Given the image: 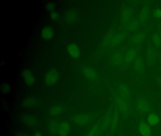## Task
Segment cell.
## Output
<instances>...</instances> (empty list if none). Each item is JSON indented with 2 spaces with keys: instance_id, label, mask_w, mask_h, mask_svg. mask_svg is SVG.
Returning a JSON list of instances; mask_svg holds the SVG:
<instances>
[{
  "instance_id": "8d00e7d4",
  "label": "cell",
  "mask_w": 161,
  "mask_h": 136,
  "mask_svg": "<svg viewBox=\"0 0 161 136\" xmlns=\"http://www.w3.org/2000/svg\"><path fill=\"white\" fill-rule=\"evenodd\" d=\"M158 82L160 87H161V78H159L158 79Z\"/></svg>"
},
{
  "instance_id": "7402d4cb",
  "label": "cell",
  "mask_w": 161,
  "mask_h": 136,
  "mask_svg": "<svg viewBox=\"0 0 161 136\" xmlns=\"http://www.w3.org/2000/svg\"><path fill=\"white\" fill-rule=\"evenodd\" d=\"M40 104V101L35 97H30L26 98L23 101V106L27 108L34 107L37 106Z\"/></svg>"
},
{
  "instance_id": "5bb4252c",
  "label": "cell",
  "mask_w": 161,
  "mask_h": 136,
  "mask_svg": "<svg viewBox=\"0 0 161 136\" xmlns=\"http://www.w3.org/2000/svg\"><path fill=\"white\" fill-rule=\"evenodd\" d=\"M157 52L156 49L153 46H149L147 49L146 59L149 65H153L156 61Z\"/></svg>"
},
{
  "instance_id": "4316f807",
  "label": "cell",
  "mask_w": 161,
  "mask_h": 136,
  "mask_svg": "<svg viewBox=\"0 0 161 136\" xmlns=\"http://www.w3.org/2000/svg\"><path fill=\"white\" fill-rule=\"evenodd\" d=\"M147 122L149 125L154 126L157 125L160 122V118L157 114L153 112H151L149 113L148 115Z\"/></svg>"
},
{
  "instance_id": "6da1fadb",
  "label": "cell",
  "mask_w": 161,
  "mask_h": 136,
  "mask_svg": "<svg viewBox=\"0 0 161 136\" xmlns=\"http://www.w3.org/2000/svg\"><path fill=\"white\" fill-rule=\"evenodd\" d=\"M116 102V108L117 109L121 116L127 117L130 114L131 112L130 101L118 96Z\"/></svg>"
},
{
  "instance_id": "d4e9b609",
  "label": "cell",
  "mask_w": 161,
  "mask_h": 136,
  "mask_svg": "<svg viewBox=\"0 0 161 136\" xmlns=\"http://www.w3.org/2000/svg\"><path fill=\"white\" fill-rule=\"evenodd\" d=\"M140 22L138 20H131L128 23L126 24V29L129 32H134L136 31L140 26Z\"/></svg>"
},
{
  "instance_id": "52a82bcc",
  "label": "cell",
  "mask_w": 161,
  "mask_h": 136,
  "mask_svg": "<svg viewBox=\"0 0 161 136\" xmlns=\"http://www.w3.org/2000/svg\"><path fill=\"white\" fill-rule=\"evenodd\" d=\"M118 96L130 101L131 93L129 87L126 84H120L118 88Z\"/></svg>"
},
{
  "instance_id": "d590c367",
  "label": "cell",
  "mask_w": 161,
  "mask_h": 136,
  "mask_svg": "<svg viewBox=\"0 0 161 136\" xmlns=\"http://www.w3.org/2000/svg\"><path fill=\"white\" fill-rule=\"evenodd\" d=\"M158 34H159V36H160V38H161V26H160L158 28Z\"/></svg>"
},
{
  "instance_id": "4dcf8cb0",
  "label": "cell",
  "mask_w": 161,
  "mask_h": 136,
  "mask_svg": "<svg viewBox=\"0 0 161 136\" xmlns=\"http://www.w3.org/2000/svg\"><path fill=\"white\" fill-rule=\"evenodd\" d=\"M99 127L98 125L94 126L89 130L86 136H96L98 132Z\"/></svg>"
},
{
  "instance_id": "9c48e42d",
  "label": "cell",
  "mask_w": 161,
  "mask_h": 136,
  "mask_svg": "<svg viewBox=\"0 0 161 136\" xmlns=\"http://www.w3.org/2000/svg\"><path fill=\"white\" fill-rule=\"evenodd\" d=\"M22 75L24 83L26 86L31 87L35 84L36 78L31 71L28 69H25L22 71Z\"/></svg>"
},
{
  "instance_id": "f1b7e54d",
  "label": "cell",
  "mask_w": 161,
  "mask_h": 136,
  "mask_svg": "<svg viewBox=\"0 0 161 136\" xmlns=\"http://www.w3.org/2000/svg\"><path fill=\"white\" fill-rule=\"evenodd\" d=\"M111 119H112V116H108L105 117L102 124V129L103 130H106L108 127L111 125Z\"/></svg>"
},
{
  "instance_id": "484cf974",
  "label": "cell",
  "mask_w": 161,
  "mask_h": 136,
  "mask_svg": "<svg viewBox=\"0 0 161 136\" xmlns=\"http://www.w3.org/2000/svg\"><path fill=\"white\" fill-rule=\"evenodd\" d=\"M149 14V8L147 6H145L141 9V12L139 14V18H138V20L141 23L145 22L148 19Z\"/></svg>"
},
{
  "instance_id": "603a6c76",
  "label": "cell",
  "mask_w": 161,
  "mask_h": 136,
  "mask_svg": "<svg viewBox=\"0 0 161 136\" xmlns=\"http://www.w3.org/2000/svg\"><path fill=\"white\" fill-rule=\"evenodd\" d=\"M53 36H54V31L50 26H45L42 29L41 32V37L43 39L49 40L53 38Z\"/></svg>"
},
{
  "instance_id": "e575fe53",
  "label": "cell",
  "mask_w": 161,
  "mask_h": 136,
  "mask_svg": "<svg viewBox=\"0 0 161 136\" xmlns=\"http://www.w3.org/2000/svg\"><path fill=\"white\" fill-rule=\"evenodd\" d=\"M32 136H43L42 133L40 131H36L34 133Z\"/></svg>"
},
{
  "instance_id": "cb8c5ba5",
  "label": "cell",
  "mask_w": 161,
  "mask_h": 136,
  "mask_svg": "<svg viewBox=\"0 0 161 136\" xmlns=\"http://www.w3.org/2000/svg\"><path fill=\"white\" fill-rule=\"evenodd\" d=\"M83 73L86 78L90 80H95L97 77V71L90 67L85 68L83 71Z\"/></svg>"
},
{
  "instance_id": "277c9868",
  "label": "cell",
  "mask_w": 161,
  "mask_h": 136,
  "mask_svg": "<svg viewBox=\"0 0 161 136\" xmlns=\"http://www.w3.org/2000/svg\"><path fill=\"white\" fill-rule=\"evenodd\" d=\"M127 49L122 48L115 53L111 58V61L114 65L119 66L125 61V56Z\"/></svg>"
},
{
  "instance_id": "d6986e66",
  "label": "cell",
  "mask_w": 161,
  "mask_h": 136,
  "mask_svg": "<svg viewBox=\"0 0 161 136\" xmlns=\"http://www.w3.org/2000/svg\"><path fill=\"white\" fill-rule=\"evenodd\" d=\"M132 10L130 8H125L121 13V20L123 24H127L132 20Z\"/></svg>"
},
{
  "instance_id": "8992f818",
  "label": "cell",
  "mask_w": 161,
  "mask_h": 136,
  "mask_svg": "<svg viewBox=\"0 0 161 136\" xmlns=\"http://www.w3.org/2000/svg\"><path fill=\"white\" fill-rule=\"evenodd\" d=\"M72 129V127L68 121H62L58 125L57 135L58 136H68Z\"/></svg>"
},
{
  "instance_id": "2e32d148",
  "label": "cell",
  "mask_w": 161,
  "mask_h": 136,
  "mask_svg": "<svg viewBox=\"0 0 161 136\" xmlns=\"http://www.w3.org/2000/svg\"><path fill=\"white\" fill-rule=\"evenodd\" d=\"M64 110V106L59 104L51 107L49 110L48 114L51 117H56L62 114Z\"/></svg>"
},
{
  "instance_id": "d6a6232c",
  "label": "cell",
  "mask_w": 161,
  "mask_h": 136,
  "mask_svg": "<svg viewBox=\"0 0 161 136\" xmlns=\"http://www.w3.org/2000/svg\"><path fill=\"white\" fill-rule=\"evenodd\" d=\"M51 19L53 21H56L58 20L59 19V14L58 12H56V11H53L52 12H51L50 15Z\"/></svg>"
},
{
  "instance_id": "7c38bea8",
  "label": "cell",
  "mask_w": 161,
  "mask_h": 136,
  "mask_svg": "<svg viewBox=\"0 0 161 136\" xmlns=\"http://www.w3.org/2000/svg\"><path fill=\"white\" fill-rule=\"evenodd\" d=\"M137 50L135 47H130L127 49L125 56V62L126 64H130L134 62L137 57Z\"/></svg>"
},
{
  "instance_id": "f546056e",
  "label": "cell",
  "mask_w": 161,
  "mask_h": 136,
  "mask_svg": "<svg viewBox=\"0 0 161 136\" xmlns=\"http://www.w3.org/2000/svg\"><path fill=\"white\" fill-rule=\"evenodd\" d=\"M1 90L3 94H7L10 92L11 90V87L7 83H3L2 85Z\"/></svg>"
},
{
  "instance_id": "3957f363",
  "label": "cell",
  "mask_w": 161,
  "mask_h": 136,
  "mask_svg": "<svg viewBox=\"0 0 161 136\" xmlns=\"http://www.w3.org/2000/svg\"><path fill=\"white\" fill-rule=\"evenodd\" d=\"M136 109L140 115H144L150 113L151 106L149 102L145 98H137L136 102Z\"/></svg>"
},
{
  "instance_id": "836d02e7",
  "label": "cell",
  "mask_w": 161,
  "mask_h": 136,
  "mask_svg": "<svg viewBox=\"0 0 161 136\" xmlns=\"http://www.w3.org/2000/svg\"><path fill=\"white\" fill-rule=\"evenodd\" d=\"M47 8L49 11H53L54 8H55V5L53 3H48L47 5Z\"/></svg>"
},
{
  "instance_id": "30bf717a",
  "label": "cell",
  "mask_w": 161,
  "mask_h": 136,
  "mask_svg": "<svg viewBox=\"0 0 161 136\" xmlns=\"http://www.w3.org/2000/svg\"><path fill=\"white\" fill-rule=\"evenodd\" d=\"M90 121V117L86 113L77 114L73 118V122L78 125L83 126L87 124Z\"/></svg>"
},
{
  "instance_id": "ac0fdd59",
  "label": "cell",
  "mask_w": 161,
  "mask_h": 136,
  "mask_svg": "<svg viewBox=\"0 0 161 136\" xmlns=\"http://www.w3.org/2000/svg\"><path fill=\"white\" fill-rule=\"evenodd\" d=\"M145 34L143 32L136 33L130 38V42L135 45H139L144 42Z\"/></svg>"
},
{
  "instance_id": "9a60e30c",
  "label": "cell",
  "mask_w": 161,
  "mask_h": 136,
  "mask_svg": "<svg viewBox=\"0 0 161 136\" xmlns=\"http://www.w3.org/2000/svg\"><path fill=\"white\" fill-rule=\"evenodd\" d=\"M138 130L142 136H152L151 129L149 125L143 120L139 122Z\"/></svg>"
},
{
  "instance_id": "74e56055",
  "label": "cell",
  "mask_w": 161,
  "mask_h": 136,
  "mask_svg": "<svg viewBox=\"0 0 161 136\" xmlns=\"http://www.w3.org/2000/svg\"><path fill=\"white\" fill-rule=\"evenodd\" d=\"M19 136H27V135H24V134H21V135H19Z\"/></svg>"
},
{
  "instance_id": "ffe728a7",
  "label": "cell",
  "mask_w": 161,
  "mask_h": 136,
  "mask_svg": "<svg viewBox=\"0 0 161 136\" xmlns=\"http://www.w3.org/2000/svg\"><path fill=\"white\" fill-rule=\"evenodd\" d=\"M133 68L135 71L137 73L142 74L145 70L144 61L140 56L137 57L134 61Z\"/></svg>"
},
{
  "instance_id": "1f68e13d",
  "label": "cell",
  "mask_w": 161,
  "mask_h": 136,
  "mask_svg": "<svg viewBox=\"0 0 161 136\" xmlns=\"http://www.w3.org/2000/svg\"><path fill=\"white\" fill-rule=\"evenodd\" d=\"M153 17L156 19L161 18V9L156 8L154 9L153 12Z\"/></svg>"
},
{
  "instance_id": "e0dca14e",
  "label": "cell",
  "mask_w": 161,
  "mask_h": 136,
  "mask_svg": "<svg viewBox=\"0 0 161 136\" xmlns=\"http://www.w3.org/2000/svg\"><path fill=\"white\" fill-rule=\"evenodd\" d=\"M59 121L56 119H53L51 120L48 123L47 130L48 133L52 136L57 135L58 125L59 124Z\"/></svg>"
},
{
  "instance_id": "7a4b0ae2",
  "label": "cell",
  "mask_w": 161,
  "mask_h": 136,
  "mask_svg": "<svg viewBox=\"0 0 161 136\" xmlns=\"http://www.w3.org/2000/svg\"><path fill=\"white\" fill-rule=\"evenodd\" d=\"M61 77L60 72L56 69H51L46 73L44 78L45 84L48 87H52L59 82Z\"/></svg>"
},
{
  "instance_id": "83f0119b",
  "label": "cell",
  "mask_w": 161,
  "mask_h": 136,
  "mask_svg": "<svg viewBox=\"0 0 161 136\" xmlns=\"http://www.w3.org/2000/svg\"><path fill=\"white\" fill-rule=\"evenodd\" d=\"M153 41V44L157 48L161 47V39L160 36L158 33H154L152 37Z\"/></svg>"
},
{
  "instance_id": "4fadbf2b",
  "label": "cell",
  "mask_w": 161,
  "mask_h": 136,
  "mask_svg": "<svg viewBox=\"0 0 161 136\" xmlns=\"http://www.w3.org/2000/svg\"><path fill=\"white\" fill-rule=\"evenodd\" d=\"M67 51L69 54L73 58H78L80 54V50L78 45L75 43H70L68 44Z\"/></svg>"
},
{
  "instance_id": "5b68a950",
  "label": "cell",
  "mask_w": 161,
  "mask_h": 136,
  "mask_svg": "<svg viewBox=\"0 0 161 136\" xmlns=\"http://www.w3.org/2000/svg\"><path fill=\"white\" fill-rule=\"evenodd\" d=\"M80 17V13L76 9H70L66 13L65 21L67 24H74L79 20Z\"/></svg>"
},
{
  "instance_id": "8fae6325",
  "label": "cell",
  "mask_w": 161,
  "mask_h": 136,
  "mask_svg": "<svg viewBox=\"0 0 161 136\" xmlns=\"http://www.w3.org/2000/svg\"><path fill=\"white\" fill-rule=\"evenodd\" d=\"M126 34L124 32H119L114 35L112 38L109 45L112 47L118 46L126 39Z\"/></svg>"
},
{
  "instance_id": "f35d334b",
  "label": "cell",
  "mask_w": 161,
  "mask_h": 136,
  "mask_svg": "<svg viewBox=\"0 0 161 136\" xmlns=\"http://www.w3.org/2000/svg\"><path fill=\"white\" fill-rule=\"evenodd\" d=\"M160 67H161V57H160Z\"/></svg>"
},
{
  "instance_id": "ba28073f",
  "label": "cell",
  "mask_w": 161,
  "mask_h": 136,
  "mask_svg": "<svg viewBox=\"0 0 161 136\" xmlns=\"http://www.w3.org/2000/svg\"><path fill=\"white\" fill-rule=\"evenodd\" d=\"M22 122L30 127L37 126L39 124V120L37 117L31 114H26L21 117Z\"/></svg>"
},
{
  "instance_id": "44dd1931",
  "label": "cell",
  "mask_w": 161,
  "mask_h": 136,
  "mask_svg": "<svg viewBox=\"0 0 161 136\" xmlns=\"http://www.w3.org/2000/svg\"><path fill=\"white\" fill-rule=\"evenodd\" d=\"M119 115L120 114H119V111L116 108L113 112V115L112 116V119H111V130L113 132H114L117 128L119 121Z\"/></svg>"
}]
</instances>
